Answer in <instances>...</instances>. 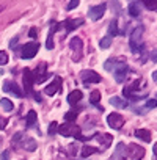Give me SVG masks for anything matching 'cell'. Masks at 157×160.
<instances>
[{
  "label": "cell",
  "mask_w": 157,
  "mask_h": 160,
  "mask_svg": "<svg viewBox=\"0 0 157 160\" xmlns=\"http://www.w3.org/2000/svg\"><path fill=\"white\" fill-rule=\"evenodd\" d=\"M112 44V36H104L101 41H99V47L101 49H109Z\"/></svg>",
  "instance_id": "f546056e"
},
{
  "label": "cell",
  "mask_w": 157,
  "mask_h": 160,
  "mask_svg": "<svg viewBox=\"0 0 157 160\" xmlns=\"http://www.w3.org/2000/svg\"><path fill=\"white\" fill-rule=\"evenodd\" d=\"M144 107H146V110H152V108H155V107H157V99H148L146 104H144Z\"/></svg>",
  "instance_id": "1f68e13d"
},
{
  "label": "cell",
  "mask_w": 157,
  "mask_h": 160,
  "mask_svg": "<svg viewBox=\"0 0 157 160\" xmlns=\"http://www.w3.org/2000/svg\"><path fill=\"white\" fill-rule=\"evenodd\" d=\"M126 155H127V148H126V144H124V143H118L116 148H115V151H113V155H112L113 160H124Z\"/></svg>",
  "instance_id": "5bb4252c"
},
{
  "label": "cell",
  "mask_w": 157,
  "mask_h": 160,
  "mask_svg": "<svg viewBox=\"0 0 157 160\" xmlns=\"http://www.w3.org/2000/svg\"><path fill=\"white\" fill-rule=\"evenodd\" d=\"M57 132H58L60 135H63V137H75L77 140H80V141H88V140H90V138H87V137H84V135L80 133L82 129L78 127L75 122H64V124L58 126Z\"/></svg>",
  "instance_id": "6da1fadb"
},
{
  "label": "cell",
  "mask_w": 157,
  "mask_h": 160,
  "mask_svg": "<svg viewBox=\"0 0 157 160\" xmlns=\"http://www.w3.org/2000/svg\"><path fill=\"white\" fill-rule=\"evenodd\" d=\"M36 69H38V71L32 72V75H33V83H43V82H46V78L49 77V74H47V71H46V64L41 63L39 68H36Z\"/></svg>",
  "instance_id": "30bf717a"
},
{
  "label": "cell",
  "mask_w": 157,
  "mask_h": 160,
  "mask_svg": "<svg viewBox=\"0 0 157 160\" xmlns=\"http://www.w3.org/2000/svg\"><path fill=\"white\" fill-rule=\"evenodd\" d=\"M105 10H107V5H105V3H101V5L91 7V8L88 10V16H90L91 21H99V19L104 16Z\"/></svg>",
  "instance_id": "ba28073f"
},
{
  "label": "cell",
  "mask_w": 157,
  "mask_h": 160,
  "mask_svg": "<svg viewBox=\"0 0 157 160\" xmlns=\"http://www.w3.org/2000/svg\"><path fill=\"white\" fill-rule=\"evenodd\" d=\"M109 102L113 105V107H116V108H126L129 104H127V101H124V99H121V98H118V96H113V98H110L109 99Z\"/></svg>",
  "instance_id": "d6986e66"
},
{
  "label": "cell",
  "mask_w": 157,
  "mask_h": 160,
  "mask_svg": "<svg viewBox=\"0 0 157 160\" xmlns=\"http://www.w3.org/2000/svg\"><path fill=\"white\" fill-rule=\"evenodd\" d=\"M28 35H30V38H36V36H38V30H36L35 27H32L30 32H28Z\"/></svg>",
  "instance_id": "8d00e7d4"
},
{
  "label": "cell",
  "mask_w": 157,
  "mask_h": 160,
  "mask_svg": "<svg viewBox=\"0 0 157 160\" xmlns=\"http://www.w3.org/2000/svg\"><path fill=\"white\" fill-rule=\"evenodd\" d=\"M3 91H5V93H13L16 98H22V96H24L22 91H21V88L18 87L16 82H5V85H3Z\"/></svg>",
  "instance_id": "4fadbf2b"
},
{
  "label": "cell",
  "mask_w": 157,
  "mask_h": 160,
  "mask_svg": "<svg viewBox=\"0 0 157 160\" xmlns=\"http://www.w3.org/2000/svg\"><path fill=\"white\" fill-rule=\"evenodd\" d=\"M135 137L140 138V140H143V141H146V143H149L152 135H151V132L146 130V129H137V130H135Z\"/></svg>",
  "instance_id": "ffe728a7"
},
{
  "label": "cell",
  "mask_w": 157,
  "mask_h": 160,
  "mask_svg": "<svg viewBox=\"0 0 157 160\" xmlns=\"http://www.w3.org/2000/svg\"><path fill=\"white\" fill-rule=\"evenodd\" d=\"M152 80H154V82H157V71L152 72Z\"/></svg>",
  "instance_id": "ee69618b"
},
{
  "label": "cell",
  "mask_w": 157,
  "mask_h": 160,
  "mask_svg": "<svg viewBox=\"0 0 157 160\" xmlns=\"http://www.w3.org/2000/svg\"><path fill=\"white\" fill-rule=\"evenodd\" d=\"M127 155L132 160H141L144 157V148L138 146V144H129L127 148Z\"/></svg>",
  "instance_id": "9c48e42d"
},
{
  "label": "cell",
  "mask_w": 157,
  "mask_h": 160,
  "mask_svg": "<svg viewBox=\"0 0 157 160\" xmlns=\"http://www.w3.org/2000/svg\"><path fill=\"white\" fill-rule=\"evenodd\" d=\"M94 138H98L99 141H101V140L104 141V143H102V144H104V149H105V148H109V146H110V143H112V140H113V137H112V135H102V133H101V135H99V133H98V135H94Z\"/></svg>",
  "instance_id": "cb8c5ba5"
},
{
  "label": "cell",
  "mask_w": 157,
  "mask_h": 160,
  "mask_svg": "<svg viewBox=\"0 0 157 160\" xmlns=\"http://www.w3.org/2000/svg\"><path fill=\"white\" fill-rule=\"evenodd\" d=\"M107 124L113 129V130H118L124 126V118L119 115V113H110L107 116Z\"/></svg>",
  "instance_id": "52a82bcc"
},
{
  "label": "cell",
  "mask_w": 157,
  "mask_h": 160,
  "mask_svg": "<svg viewBox=\"0 0 157 160\" xmlns=\"http://www.w3.org/2000/svg\"><path fill=\"white\" fill-rule=\"evenodd\" d=\"M60 28V24H57V22H50V32H49V36H47V42H46V47L49 49V50H52L53 49V33L57 32Z\"/></svg>",
  "instance_id": "2e32d148"
},
{
  "label": "cell",
  "mask_w": 157,
  "mask_h": 160,
  "mask_svg": "<svg viewBox=\"0 0 157 160\" xmlns=\"http://www.w3.org/2000/svg\"><path fill=\"white\" fill-rule=\"evenodd\" d=\"M99 101H101V93L96 90V91H93V93L90 94V104L98 105V104H99Z\"/></svg>",
  "instance_id": "f1b7e54d"
},
{
  "label": "cell",
  "mask_w": 157,
  "mask_h": 160,
  "mask_svg": "<svg viewBox=\"0 0 157 160\" xmlns=\"http://www.w3.org/2000/svg\"><path fill=\"white\" fill-rule=\"evenodd\" d=\"M21 138H24V133H22V132H19V133H16V135L13 137V141H14V143H18V141H19Z\"/></svg>",
  "instance_id": "f35d334b"
},
{
  "label": "cell",
  "mask_w": 157,
  "mask_h": 160,
  "mask_svg": "<svg viewBox=\"0 0 157 160\" xmlns=\"http://www.w3.org/2000/svg\"><path fill=\"white\" fill-rule=\"evenodd\" d=\"M8 126V119L7 118H0V129H5Z\"/></svg>",
  "instance_id": "d590c367"
},
{
  "label": "cell",
  "mask_w": 157,
  "mask_h": 160,
  "mask_svg": "<svg viewBox=\"0 0 157 160\" xmlns=\"http://www.w3.org/2000/svg\"><path fill=\"white\" fill-rule=\"evenodd\" d=\"M152 152H154V157H155L154 160H157V143H155V144L152 146Z\"/></svg>",
  "instance_id": "60d3db41"
},
{
  "label": "cell",
  "mask_w": 157,
  "mask_h": 160,
  "mask_svg": "<svg viewBox=\"0 0 157 160\" xmlns=\"http://www.w3.org/2000/svg\"><path fill=\"white\" fill-rule=\"evenodd\" d=\"M39 50V44L38 42H27L22 47V58L25 60H32Z\"/></svg>",
  "instance_id": "8992f818"
},
{
  "label": "cell",
  "mask_w": 157,
  "mask_h": 160,
  "mask_svg": "<svg viewBox=\"0 0 157 160\" xmlns=\"http://www.w3.org/2000/svg\"><path fill=\"white\" fill-rule=\"evenodd\" d=\"M116 64H118V60H116V58H109V60L104 63V69H105V71H113V69L116 68Z\"/></svg>",
  "instance_id": "484cf974"
},
{
  "label": "cell",
  "mask_w": 157,
  "mask_h": 160,
  "mask_svg": "<svg viewBox=\"0 0 157 160\" xmlns=\"http://www.w3.org/2000/svg\"><path fill=\"white\" fill-rule=\"evenodd\" d=\"M75 118H77V112H75V110H71V112H68V113L64 115V121H66V122H74Z\"/></svg>",
  "instance_id": "4dcf8cb0"
},
{
  "label": "cell",
  "mask_w": 157,
  "mask_h": 160,
  "mask_svg": "<svg viewBox=\"0 0 157 160\" xmlns=\"http://www.w3.org/2000/svg\"><path fill=\"white\" fill-rule=\"evenodd\" d=\"M96 152H99V149H98V148H93V146L85 144V146L82 148V151H80V155H82L84 158H88L91 154H96Z\"/></svg>",
  "instance_id": "7402d4cb"
},
{
  "label": "cell",
  "mask_w": 157,
  "mask_h": 160,
  "mask_svg": "<svg viewBox=\"0 0 157 160\" xmlns=\"http://www.w3.org/2000/svg\"><path fill=\"white\" fill-rule=\"evenodd\" d=\"M33 75H32V71L30 68H25L24 69V88H25V93L28 94H33Z\"/></svg>",
  "instance_id": "8fae6325"
},
{
  "label": "cell",
  "mask_w": 157,
  "mask_h": 160,
  "mask_svg": "<svg viewBox=\"0 0 157 160\" xmlns=\"http://www.w3.org/2000/svg\"><path fill=\"white\" fill-rule=\"evenodd\" d=\"M36 119H38L36 112H35V110H30V112L27 113V116H25V124H27V127H33V126L36 124Z\"/></svg>",
  "instance_id": "44dd1931"
},
{
  "label": "cell",
  "mask_w": 157,
  "mask_h": 160,
  "mask_svg": "<svg viewBox=\"0 0 157 160\" xmlns=\"http://www.w3.org/2000/svg\"><path fill=\"white\" fill-rule=\"evenodd\" d=\"M143 25H138L137 28H134V32L130 33V39H129V44H130V49L134 53L137 52H143L144 46L141 44V35H143Z\"/></svg>",
  "instance_id": "7a4b0ae2"
},
{
  "label": "cell",
  "mask_w": 157,
  "mask_h": 160,
  "mask_svg": "<svg viewBox=\"0 0 157 160\" xmlns=\"http://www.w3.org/2000/svg\"><path fill=\"white\" fill-rule=\"evenodd\" d=\"M127 74H129V68H127L126 61H124V60H118V64H116L115 72H113L115 80H116L118 83H123V82H126Z\"/></svg>",
  "instance_id": "3957f363"
},
{
  "label": "cell",
  "mask_w": 157,
  "mask_h": 160,
  "mask_svg": "<svg viewBox=\"0 0 157 160\" xmlns=\"http://www.w3.org/2000/svg\"><path fill=\"white\" fill-rule=\"evenodd\" d=\"M149 57H151V61H154V63H157V49H155V50H152Z\"/></svg>",
  "instance_id": "ab89813d"
},
{
  "label": "cell",
  "mask_w": 157,
  "mask_h": 160,
  "mask_svg": "<svg viewBox=\"0 0 157 160\" xmlns=\"http://www.w3.org/2000/svg\"><path fill=\"white\" fill-rule=\"evenodd\" d=\"M22 148H24L25 151H30V152H33V151L36 149V141H35V138L24 137V140H22Z\"/></svg>",
  "instance_id": "ac0fdd59"
},
{
  "label": "cell",
  "mask_w": 157,
  "mask_h": 160,
  "mask_svg": "<svg viewBox=\"0 0 157 160\" xmlns=\"http://www.w3.org/2000/svg\"><path fill=\"white\" fill-rule=\"evenodd\" d=\"M16 42H18V36H16V38H14V39L10 42V47H11V49H13V47H16Z\"/></svg>",
  "instance_id": "b9f144b4"
},
{
  "label": "cell",
  "mask_w": 157,
  "mask_h": 160,
  "mask_svg": "<svg viewBox=\"0 0 157 160\" xmlns=\"http://www.w3.org/2000/svg\"><path fill=\"white\" fill-rule=\"evenodd\" d=\"M8 158H10V151H3L0 155V160H8Z\"/></svg>",
  "instance_id": "74e56055"
},
{
  "label": "cell",
  "mask_w": 157,
  "mask_h": 160,
  "mask_svg": "<svg viewBox=\"0 0 157 160\" xmlns=\"http://www.w3.org/2000/svg\"><path fill=\"white\" fill-rule=\"evenodd\" d=\"M82 98H84V94H82L80 90H74V91L68 96V104H69V105H75Z\"/></svg>",
  "instance_id": "e0dca14e"
},
{
  "label": "cell",
  "mask_w": 157,
  "mask_h": 160,
  "mask_svg": "<svg viewBox=\"0 0 157 160\" xmlns=\"http://www.w3.org/2000/svg\"><path fill=\"white\" fill-rule=\"evenodd\" d=\"M8 60H10V58H8V53H7V52H3V50L0 52V66L7 64V63H8Z\"/></svg>",
  "instance_id": "836d02e7"
},
{
  "label": "cell",
  "mask_w": 157,
  "mask_h": 160,
  "mask_svg": "<svg viewBox=\"0 0 157 160\" xmlns=\"http://www.w3.org/2000/svg\"><path fill=\"white\" fill-rule=\"evenodd\" d=\"M141 3L151 10V11H157V0H141Z\"/></svg>",
  "instance_id": "4316f807"
},
{
  "label": "cell",
  "mask_w": 157,
  "mask_h": 160,
  "mask_svg": "<svg viewBox=\"0 0 157 160\" xmlns=\"http://www.w3.org/2000/svg\"><path fill=\"white\" fill-rule=\"evenodd\" d=\"M33 94H35V101L41 102V96H39V93H33Z\"/></svg>",
  "instance_id": "7bdbcfd3"
},
{
  "label": "cell",
  "mask_w": 157,
  "mask_h": 160,
  "mask_svg": "<svg viewBox=\"0 0 157 160\" xmlns=\"http://www.w3.org/2000/svg\"><path fill=\"white\" fill-rule=\"evenodd\" d=\"M80 78H82V82H84L85 85H88V83H99V82H102L101 75H99L98 72L91 71V69H85V71H82V72H80Z\"/></svg>",
  "instance_id": "5b68a950"
},
{
  "label": "cell",
  "mask_w": 157,
  "mask_h": 160,
  "mask_svg": "<svg viewBox=\"0 0 157 160\" xmlns=\"http://www.w3.org/2000/svg\"><path fill=\"white\" fill-rule=\"evenodd\" d=\"M127 11H129V14H130L132 18H138V16H140V13H141V10H140V7H138V3H137V2H130V3H129Z\"/></svg>",
  "instance_id": "603a6c76"
},
{
  "label": "cell",
  "mask_w": 157,
  "mask_h": 160,
  "mask_svg": "<svg viewBox=\"0 0 157 160\" xmlns=\"http://www.w3.org/2000/svg\"><path fill=\"white\" fill-rule=\"evenodd\" d=\"M61 25L66 28V32H72V30H75L77 27L84 25V19H66Z\"/></svg>",
  "instance_id": "9a60e30c"
},
{
  "label": "cell",
  "mask_w": 157,
  "mask_h": 160,
  "mask_svg": "<svg viewBox=\"0 0 157 160\" xmlns=\"http://www.w3.org/2000/svg\"><path fill=\"white\" fill-rule=\"evenodd\" d=\"M78 3H80V0H69V3H68L66 10H68V11H71V10L77 8V7H78Z\"/></svg>",
  "instance_id": "d6a6232c"
},
{
  "label": "cell",
  "mask_w": 157,
  "mask_h": 160,
  "mask_svg": "<svg viewBox=\"0 0 157 160\" xmlns=\"http://www.w3.org/2000/svg\"><path fill=\"white\" fill-rule=\"evenodd\" d=\"M69 47H71V50L74 52V60H75V61H80V58H82V50H84V42H82V39L78 38V36H74V38L69 41Z\"/></svg>",
  "instance_id": "277c9868"
},
{
  "label": "cell",
  "mask_w": 157,
  "mask_h": 160,
  "mask_svg": "<svg viewBox=\"0 0 157 160\" xmlns=\"http://www.w3.org/2000/svg\"><path fill=\"white\" fill-rule=\"evenodd\" d=\"M60 87H61V78H60V77H55L53 82H50V85H47V87L44 88V94L53 96V94H57V91L60 90Z\"/></svg>",
  "instance_id": "7c38bea8"
},
{
  "label": "cell",
  "mask_w": 157,
  "mask_h": 160,
  "mask_svg": "<svg viewBox=\"0 0 157 160\" xmlns=\"http://www.w3.org/2000/svg\"><path fill=\"white\" fill-rule=\"evenodd\" d=\"M57 129H58V124H57L55 121H52V122L49 124V135H53V133H57Z\"/></svg>",
  "instance_id": "e575fe53"
},
{
  "label": "cell",
  "mask_w": 157,
  "mask_h": 160,
  "mask_svg": "<svg viewBox=\"0 0 157 160\" xmlns=\"http://www.w3.org/2000/svg\"><path fill=\"white\" fill-rule=\"evenodd\" d=\"M0 105H2V108H3L5 112H13V108H14L13 102H11L10 99H7V98H2V99H0Z\"/></svg>",
  "instance_id": "d4e9b609"
},
{
  "label": "cell",
  "mask_w": 157,
  "mask_h": 160,
  "mask_svg": "<svg viewBox=\"0 0 157 160\" xmlns=\"http://www.w3.org/2000/svg\"><path fill=\"white\" fill-rule=\"evenodd\" d=\"M109 33H110L109 36H112V35L115 36V35L119 33V32H118V21H116V19H113V21L110 22V25H109Z\"/></svg>",
  "instance_id": "83f0119b"
}]
</instances>
